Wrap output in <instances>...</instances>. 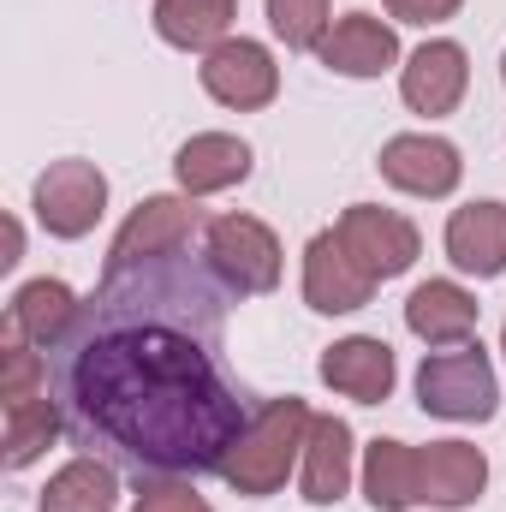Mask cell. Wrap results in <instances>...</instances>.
Returning <instances> with one entry per match:
<instances>
[{"label":"cell","instance_id":"cell-1","mask_svg":"<svg viewBox=\"0 0 506 512\" xmlns=\"http://www.w3.org/2000/svg\"><path fill=\"white\" fill-rule=\"evenodd\" d=\"M227 298L209 256L108 268L66 340L48 346L72 441L137 477L221 471L256 417L221 364Z\"/></svg>","mask_w":506,"mask_h":512},{"label":"cell","instance_id":"cell-2","mask_svg":"<svg viewBox=\"0 0 506 512\" xmlns=\"http://www.w3.org/2000/svg\"><path fill=\"white\" fill-rule=\"evenodd\" d=\"M310 441V405L304 399H268L256 405L251 429L239 435V447L227 453L221 477L239 489V495H274L292 471V453Z\"/></svg>","mask_w":506,"mask_h":512},{"label":"cell","instance_id":"cell-3","mask_svg":"<svg viewBox=\"0 0 506 512\" xmlns=\"http://www.w3.org/2000/svg\"><path fill=\"white\" fill-rule=\"evenodd\" d=\"M417 399H423V411H435V417L483 423V417H495L501 387H495V370H489L483 346H459V352L423 358V370H417Z\"/></svg>","mask_w":506,"mask_h":512},{"label":"cell","instance_id":"cell-4","mask_svg":"<svg viewBox=\"0 0 506 512\" xmlns=\"http://www.w3.org/2000/svg\"><path fill=\"white\" fill-rule=\"evenodd\" d=\"M203 256L233 292H274L280 286V239L251 215H215Z\"/></svg>","mask_w":506,"mask_h":512},{"label":"cell","instance_id":"cell-5","mask_svg":"<svg viewBox=\"0 0 506 512\" xmlns=\"http://www.w3.org/2000/svg\"><path fill=\"white\" fill-rule=\"evenodd\" d=\"M108 209V179L90 161H54L36 179V221L54 239H84Z\"/></svg>","mask_w":506,"mask_h":512},{"label":"cell","instance_id":"cell-6","mask_svg":"<svg viewBox=\"0 0 506 512\" xmlns=\"http://www.w3.org/2000/svg\"><path fill=\"white\" fill-rule=\"evenodd\" d=\"M334 233L358 256V268L376 274V280H393V274H405L417 262V227L405 215H393V209H376V203H352Z\"/></svg>","mask_w":506,"mask_h":512},{"label":"cell","instance_id":"cell-7","mask_svg":"<svg viewBox=\"0 0 506 512\" xmlns=\"http://www.w3.org/2000/svg\"><path fill=\"white\" fill-rule=\"evenodd\" d=\"M203 90H209L215 102H227V108L251 114V108H268V102H274L280 72H274V60H268V48H262V42L233 36V42H221V48H209V54H203Z\"/></svg>","mask_w":506,"mask_h":512},{"label":"cell","instance_id":"cell-8","mask_svg":"<svg viewBox=\"0 0 506 512\" xmlns=\"http://www.w3.org/2000/svg\"><path fill=\"white\" fill-rule=\"evenodd\" d=\"M370 292H376V274L358 268V256L340 245V233H316L304 245V298H310V310H322V316L364 310Z\"/></svg>","mask_w":506,"mask_h":512},{"label":"cell","instance_id":"cell-9","mask_svg":"<svg viewBox=\"0 0 506 512\" xmlns=\"http://www.w3.org/2000/svg\"><path fill=\"white\" fill-rule=\"evenodd\" d=\"M465 161L447 137H429V131H411V137H393L381 149V179L411 191V197H447L459 185Z\"/></svg>","mask_w":506,"mask_h":512},{"label":"cell","instance_id":"cell-10","mask_svg":"<svg viewBox=\"0 0 506 512\" xmlns=\"http://www.w3.org/2000/svg\"><path fill=\"white\" fill-rule=\"evenodd\" d=\"M191 227H197V209L185 197H149V203H137V215L120 227V239L108 251V268H131V262H149V256L185 251Z\"/></svg>","mask_w":506,"mask_h":512},{"label":"cell","instance_id":"cell-11","mask_svg":"<svg viewBox=\"0 0 506 512\" xmlns=\"http://www.w3.org/2000/svg\"><path fill=\"white\" fill-rule=\"evenodd\" d=\"M316 54H322V66L328 72H340V78H376L387 72L393 60H399V36L370 18V12H352V18H340L322 42H316Z\"/></svg>","mask_w":506,"mask_h":512},{"label":"cell","instance_id":"cell-12","mask_svg":"<svg viewBox=\"0 0 506 512\" xmlns=\"http://www.w3.org/2000/svg\"><path fill=\"white\" fill-rule=\"evenodd\" d=\"M465 78H471V66H465L459 42H423L411 54V66H405L399 90H405V102L417 114H453L459 96H465Z\"/></svg>","mask_w":506,"mask_h":512},{"label":"cell","instance_id":"cell-13","mask_svg":"<svg viewBox=\"0 0 506 512\" xmlns=\"http://www.w3.org/2000/svg\"><path fill=\"white\" fill-rule=\"evenodd\" d=\"M417 477H423L429 507H471L489 483V459L465 441H429L417 453Z\"/></svg>","mask_w":506,"mask_h":512},{"label":"cell","instance_id":"cell-14","mask_svg":"<svg viewBox=\"0 0 506 512\" xmlns=\"http://www.w3.org/2000/svg\"><path fill=\"white\" fill-rule=\"evenodd\" d=\"M405 328L429 346H465L477 334V298L453 280H429L405 298Z\"/></svg>","mask_w":506,"mask_h":512},{"label":"cell","instance_id":"cell-15","mask_svg":"<svg viewBox=\"0 0 506 512\" xmlns=\"http://www.w3.org/2000/svg\"><path fill=\"white\" fill-rule=\"evenodd\" d=\"M322 382L334 393L364 399V405H381L393 393V352L381 340H370V334H352V340L322 352Z\"/></svg>","mask_w":506,"mask_h":512},{"label":"cell","instance_id":"cell-16","mask_svg":"<svg viewBox=\"0 0 506 512\" xmlns=\"http://www.w3.org/2000/svg\"><path fill=\"white\" fill-rule=\"evenodd\" d=\"M72 322H78V298H72V286H60V280H30V286H18V298H12V310H6V328H12V340H24V346H60Z\"/></svg>","mask_w":506,"mask_h":512},{"label":"cell","instance_id":"cell-17","mask_svg":"<svg viewBox=\"0 0 506 512\" xmlns=\"http://www.w3.org/2000/svg\"><path fill=\"white\" fill-rule=\"evenodd\" d=\"M447 256L465 274H501L506 268V203H471L447 221Z\"/></svg>","mask_w":506,"mask_h":512},{"label":"cell","instance_id":"cell-18","mask_svg":"<svg viewBox=\"0 0 506 512\" xmlns=\"http://www.w3.org/2000/svg\"><path fill=\"white\" fill-rule=\"evenodd\" d=\"M173 173H179V185L191 197H209V191H227V185H239L251 173V149L239 137H227V131H203V137H191L179 149Z\"/></svg>","mask_w":506,"mask_h":512},{"label":"cell","instance_id":"cell-19","mask_svg":"<svg viewBox=\"0 0 506 512\" xmlns=\"http://www.w3.org/2000/svg\"><path fill=\"white\" fill-rule=\"evenodd\" d=\"M352 483V429L340 417H310V441H304V501L328 507L340 501Z\"/></svg>","mask_w":506,"mask_h":512},{"label":"cell","instance_id":"cell-20","mask_svg":"<svg viewBox=\"0 0 506 512\" xmlns=\"http://www.w3.org/2000/svg\"><path fill=\"white\" fill-rule=\"evenodd\" d=\"M364 495L376 512H405L423 501V477H417V453L405 441H370L364 459Z\"/></svg>","mask_w":506,"mask_h":512},{"label":"cell","instance_id":"cell-21","mask_svg":"<svg viewBox=\"0 0 506 512\" xmlns=\"http://www.w3.org/2000/svg\"><path fill=\"white\" fill-rule=\"evenodd\" d=\"M233 24V0H155V30L173 48H221Z\"/></svg>","mask_w":506,"mask_h":512},{"label":"cell","instance_id":"cell-22","mask_svg":"<svg viewBox=\"0 0 506 512\" xmlns=\"http://www.w3.org/2000/svg\"><path fill=\"white\" fill-rule=\"evenodd\" d=\"M114 465L102 459H72L66 471L48 477L42 489V512H114Z\"/></svg>","mask_w":506,"mask_h":512},{"label":"cell","instance_id":"cell-23","mask_svg":"<svg viewBox=\"0 0 506 512\" xmlns=\"http://www.w3.org/2000/svg\"><path fill=\"white\" fill-rule=\"evenodd\" d=\"M66 429V411L42 393V399H24V405H6V465L24 471L30 459H42V447Z\"/></svg>","mask_w":506,"mask_h":512},{"label":"cell","instance_id":"cell-24","mask_svg":"<svg viewBox=\"0 0 506 512\" xmlns=\"http://www.w3.org/2000/svg\"><path fill=\"white\" fill-rule=\"evenodd\" d=\"M268 24L286 48H316L328 36V0H268Z\"/></svg>","mask_w":506,"mask_h":512},{"label":"cell","instance_id":"cell-25","mask_svg":"<svg viewBox=\"0 0 506 512\" xmlns=\"http://www.w3.org/2000/svg\"><path fill=\"white\" fill-rule=\"evenodd\" d=\"M42 393H48V364L24 340H12L0 352V399L6 405H24V399H42Z\"/></svg>","mask_w":506,"mask_h":512},{"label":"cell","instance_id":"cell-26","mask_svg":"<svg viewBox=\"0 0 506 512\" xmlns=\"http://www.w3.org/2000/svg\"><path fill=\"white\" fill-rule=\"evenodd\" d=\"M131 512H209V501L191 483H179V477H143Z\"/></svg>","mask_w":506,"mask_h":512},{"label":"cell","instance_id":"cell-27","mask_svg":"<svg viewBox=\"0 0 506 512\" xmlns=\"http://www.w3.org/2000/svg\"><path fill=\"white\" fill-rule=\"evenodd\" d=\"M387 12L399 24H441V18L459 12V0H387Z\"/></svg>","mask_w":506,"mask_h":512},{"label":"cell","instance_id":"cell-28","mask_svg":"<svg viewBox=\"0 0 506 512\" xmlns=\"http://www.w3.org/2000/svg\"><path fill=\"white\" fill-rule=\"evenodd\" d=\"M18 245H24V233H18V221H6V256L0 262H18Z\"/></svg>","mask_w":506,"mask_h":512},{"label":"cell","instance_id":"cell-29","mask_svg":"<svg viewBox=\"0 0 506 512\" xmlns=\"http://www.w3.org/2000/svg\"><path fill=\"white\" fill-rule=\"evenodd\" d=\"M501 352H506V340H501Z\"/></svg>","mask_w":506,"mask_h":512},{"label":"cell","instance_id":"cell-30","mask_svg":"<svg viewBox=\"0 0 506 512\" xmlns=\"http://www.w3.org/2000/svg\"><path fill=\"white\" fill-rule=\"evenodd\" d=\"M501 72H506V60H501Z\"/></svg>","mask_w":506,"mask_h":512}]
</instances>
